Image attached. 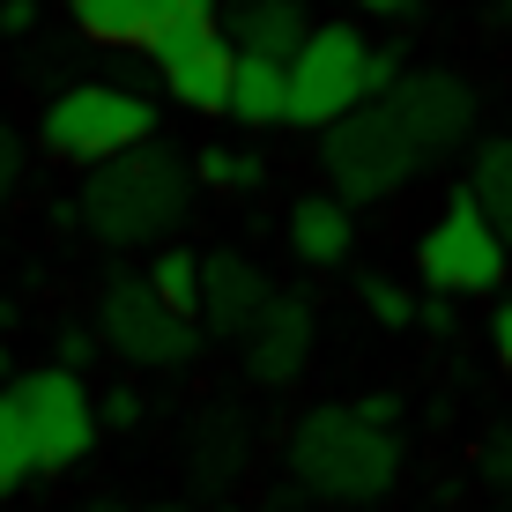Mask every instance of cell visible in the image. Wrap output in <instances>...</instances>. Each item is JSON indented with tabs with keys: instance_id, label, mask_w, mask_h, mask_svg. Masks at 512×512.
Here are the masks:
<instances>
[{
	"instance_id": "cell-1",
	"label": "cell",
	"mask_w": 512,
	"mask_h": 512,
	"mask_svg": "<svg viewBox=\"0 0 512 512\" xmlns=\"http://www.w3.org/2000/svg\"><path fill=\"white\" fill-rule=\"evenodd\" d=\"M193 193H201V179H193V164L179 149H127L112 156V164H90V179L75 186V216L82 231H90L97 245H171L179 238V223L193 216Z\"/></svg>"
},
{
	"instance_id": "cell-2",
	"label": "cell",
	"mask_w": 512,
	"mask_h": 512,
	"mask_svg": "<svg viewBox=\"0 0 512 512\" xmlns=\"http://www.w3.org/2000/svg\"><path fill=\"white\" fill-rule=\"evenodd\" d=\"M290 475L327 505H379L401 475V446L357 401H327V409H305V423L290 431Z\"/></svg>"
},
{
	"instance_id": "cell-3",
	"label": "cell",
	"mask_w": 512,
	"mask_h": 512,
	"mask_svg": "<svg viewBox=\"0 0 512 512\" xmlns=\"http://www.w3.org/2000/svg\"><path fill=\"white\" fill-rule=\"evenodd\" d=\"M320 164H327V186L349 193V208H357V201L401 193L423 164H431V149L409 134V119H401L394 104L372 97V104H357L349 119H334L320 134Z\"/></svg>"
},
{
	"instance_id": "cell-4",
	"label": "cell",
	"mask_w": 512,
	"mask_h": 512,
	"mask_svg": "<svg viewBox=\"0 0 512 512\" xmlns=\"http://www.w3.org/2000/svg\"><path fill=\"white\" fill-rule=\"evenodd\" d=\"M38 141L67 164H112L127 149H149L156 141V104L127 90V82H75L45 104Z\"/></svg>"
},
{
	"instance_id": "cell-5",
	"label": "cell",
	"mask_w": 512,
	"mask_h": 512,
	"mask_svg": "<svg viewBox=\"0 0 512 512\" xmlns=\"http://www.w3.org/2000/svg\"><path fill=\"white\" fill-rule=\"evenodd\" d=\"M357 104H372V45L349 23H312L290 52V127L327 134Z\"/></svg>"
},
{
	"instance_id": "cell-6",
	"label": "cell",
	"mask_w": 512,
	"mask_h": 512,
	"mask_svg": "<svg viewBox=\"0 0 512 512\" xmlns=\"http://www.w3.org/2000/svg\"><path fill=\"white\" fill-rule=\"evenodd\" d=\"M512 245L498 238V223L483 216V201L461 186L446 208L431 216V231L416 238V275L431 282L438 297H475V290H498L505 282Z\"/></svg>"
},
{
	"instance_id": "cell-7",
	"label": "cell",
	"mask_w": 512,
	"mask_h": 512,
	"mask_svg": "<svg viewBox=\"0 0 512 512\" xmlns=\"http://www.w3.org/2000/svg\"><path fill=\"white\" fill-rule=\"evenodd\" d=\"M97 334L134 372H179V364H193V349H201V320L171 312L164 297L149 290V275H119L112 290L97 297Z\"/></svg>"
},
{
	"instance_id": "cell-8",
	"label": "cell",
	"mask_w": 512,
	"mask_h": 512,
	"mask_svg": "<svg viewBox=\"0 0 512 512\" xmlns=\"http://www.w3.org/2000/svg\"><path fill=\"white\" fill-rule=\"evenodd\" d=\"M15 409H23L30 438H38V468H75L82 453L97 446V401L67 364H45V372H23L8 386Z\"/></svg>"
},
{
	"instance_id": "cell-9",
	"label": "cell",
	"mask_w": 512,
	"mask_h": 512,
	"mask_svg": "<svg viewBox=\"0 0 512 512\" xmlns=\"http://www.w3.org/2000/svg\"><path fill=\"white\" fill-rule=\"evenodd\" d=\"M164 90L186 104V112H231V75H238V45L223 38V23L208 30H179V38L149 45Z\"/></svg>"
},
{
	"instance_id": "cell-10",
	"label": "cell",
	"mask_w": 512,
	"mask_h": 512,
	"mask_svg": "<svg viewBox=\"0 0 512 512\" xmlns=\"http://www.w3.org/2000/svg\"><path fill=\"white\" fill-rule=\"evenodd\" d=\"M386 104L409 119V134H416L431 156H438V149H461V141L475 134V90H468L461 75H438V67L401 75L394 90H386Z\"/></svg>"
},
{
	"instance_id": "cell-11",
	"label": "cell",
	"mask_w": 512,
	"mask_h": 512,
	"mask_svg": "<svg viewBox=\"0 0 512 512\" xmlns=\"http://www.w3.org/2000/svg\"><path fill=\"white\" fill-rule=\"evenodd\" d=\"M312 334H320V320H312V297H268L260 305V320L238 334V349H245V372H253L260 386H282V379H297L305 372V357H312Z\"/></svg>"
},
{
	"instance_id": "cell-12",
	"label": "cell",
	"mask_w": 512,
	"mask_h": 512,
	"mask_svg": "<svg viewBox=\"0 0 512 512\" xmlns=\"http://www.w3.org/2000/svg\"><path fill=\"white\" fill-rule=\"evenodd\" d=\"M268 297H275V282L260 275L245 253H231V245L201 253V334L238 342V334L260 320V305H268Z\"/></svg>"
},
{
	"instance_id": "cell-13",
	"label": "cell",
	"mask_w": 512,
	"mask_h": 512,
	"mask_svg": "<svg viewBox=\"0 0 512 512\" xmlns=\"http://www.w3.org/2000/svg\"><path fill=\"white\" fill-rule=\"evenodd\" d=\"M290 253L305 260V268H342V260L357 253V216H349L342 193H305V201L290 208Z\"/></svg>"
},
{
	"instance_id": "cell-14",
	"label": "cell",
	"mask_w": 512,
	"mask_h": 512,
	"mask_svg": "<svg viewBox=\"0 0 512 512\" xmlns=\"http://www.w3.org/2000/svg\"><path fill=\"white\" fill-rule=\"evenodd\" d=\"M305 0H231V38L245 60H290L305 45Z\"/></svg>"
},
{
	"instance_id": "cell-15",
	"label": "cell",
	"mask_w": 512,
	"mask_h": 512,
	"mask_svg": "<svg viewBox=\"0 0 512 512\" xmlns=\"http://www.w3.org/2000/svg\"><path fill=\"white\" fill-rule=\"evenodd\" d=\"M231 119L238 127H290V60H245L238 52Z\"/></svg>"
},
{
	"instance_id": "cell-16",
	"label": "cell",
	"mask_w": 512,
	"mask_h": 512,
	"mask_svg": "<svg viewBox=\"0 0 512 512\" xmlns=\"http://www.w3.org/2000/svg\"><path fill=\"white\" fill-rule=\"evenodd\" d=\"M67 15H75V30L90 45H149V0H67Z\"/></svg>"
},
{
	"instance_id": "cell-17",
	"label": "cell",
	"mask_w": 512,
	"mask_h": 512,
	"mask_svg": "<svg viewBox=\"0 0 512 512\" xmlns=\"http://www.w3.org/2000/svg\"><path fill=\"white\" fill-rule=\"evenodd\" d=\"M468 193L483 201V216L498 223V238L512 245V141H483L468 164Z\"/></svg>"
},
{
	"instance_id": "cell-18",
	"label": "cell",
	"mask_w": 512,
	"mask_h": 512,
	"mask_svg": "<svg viewBox=\"0 0 512 512\" xmlns=\"http://www.w3.org/2000/svg\"><path fill=\"white\" fill-rule=\"evenodd\" d=\"M149 290L164 297L171 312L201 320V253H186V245H164V253L149 260Z\"/></svg>"
},
{
	"instance_id": "cell-19",
	"label": "cell",
	"mask_w": 512,
	"mask_h": 512,
	"mask_svg": "<svg viewBox=\"0 0 512 512\" xmlns=\"http://www.w3.org/2000/svg\"><path fill=\"white\" fill-rule=\"evenodd\" d=\"M30 475H38V438H30L15 394H0V498H8V490H23Z\"/></svg>"
},
{
	"instance_id": "cell-20",
	"label": "cell",
	"mask_w": 512,
	"mask_h": 512,
	"mask_svg": "<svg viewBox=\"0 0 512 512\" xmlns=\"http://www.w3.org/2000/svg\"><path fill=\"white\" fill-rule=\"evenodd\" d=\"M245 461V423L238 416H208L193 438V475H231Z\"/></svg>"
},
{
	"instance_id": "cell-21",
	"label": "cell",
	"mask_w": 512,
	"mask_h": 512,
	"mask_svg": "<svg viewBox=\"0 0 512 512\" xmlns=\"http://www.w3.org/2000/svg\"><path fill=\"white\" fill-rule=\"evenodd\" d=\"M193 179H201L208 193H253L260 186V156H245V149H201V156H193Z\"/></svg>"
},
{
	"instance_id": "cell-22",
	"label": "cell",
	"mask_w": 512,
	"mask_h": 512,
	"mask_svg": "<svg viewBox=\"0 0 512 512\" xmlns=\"http://www.w3.org/2000/svg\"><path fill=\"white\" fill-rule=\"evenodd\" d=\"M223 23V0H149V45L179 38V30H208Z\"/></svg>"
},
{
	"instance_id": "cell-23",
	"label": "cell",
	"mask_w": 512,
	"mask_h": 512,
	"mask_svg": "<svg viewBox=\"0 0 512 512\" xmlns=\"http://www.w3.org/2000/svg\"><path fill=\"white\" fill-rule=\"evenodd\" d=\"M364 305H372L379 327H409L423 305H409V290H394V282H364Z\"/></svg>"
},
{
	"instance_id": "cell-24",
	"label": "cell",
	"mask_w": 512,
	"mask_h": 512,
	"mask_svg": "<svg viewBox=\"0 0 512 512\" xmlns=\"http://www.w3.org/2000/svg\"><path fill=\"white\" fill-rule=\"evenodd\" d=\"M15 186H23V141H15V127L0 119V208H8Z\"/></svg>"
},
{
	"instance_id": "cell-25",
	"label": "cell",
	"mask_w": 512,
	"mask_h": 512,
	"mask_svg": "<svg viewBox=\"0 0 512 512\" xmlns=\"http://www.w3.org/2000/svg\"><path fill=\"white\" fill-rule=\"evenodd\" d=\"M490 349H498V364L512 372V297H505L498 312H490Z\"/></svg>"
},
{
	"instance_id": "cell-26",
	"label": "cell",
	"mask_w": 512,
	"mask_h": 512,
	"mask_svg": "<svg viewBox=\"0 0 512 512\" xmlns=\"http://www.w3.org/2000/svg\"><path fill=\"white\" fill-rule=\"evenodd\" d=\"M490 483H498V490H512V431H498V438H490Z\"/></svg>"
},
{
	"instance_id": "cell-27",
	"label": "cell",
	"mask_w": 512,
	"mask_h": 512,
	"mask_svg": "<svg viewBox=\"0 0 512 512\" xmlns=\"http://www.w3.org/2000/svg\"><path fill=\"white\" fill-rule=\"evenodd\" d=\"M357 409H364V416H372V423H386V431H394V416H401V409H394V401H386V394H364V401H357Z\"/></svg>"
},
{
	"instance_id": "cell-28",
	"label": "cell",
	"mask_w": 512,
	"mask_h": 512,
	"mask_svg": "<svg viewBox=\"0 0 512 512\" xmlns=\"http://www.w3.org/2000/svg\"><path fill=\"white\" fill-rule=\"evenodd\" d=\"M97 416H112V423H134V416H141V401H134V394H112Z\"/></svg>"
},
{
	"instance_id": "cell-29",
	"label": "cell",
	"mask_w": 512,
	"mask_h": 512,
	"mask_svg": "<svg viewBox=\"0 0 512 512\" xmlns=\"http://www.w3.org/2000/svg\"><path fill=\"white\" fill-rule=\"evenodd\" d=\"M372 15H401V8H416V0H364Z\"/></svg>"
},
{
	"instance_id": "cell-30",
	"label": "cell",
	"mask_w": 512,
	"mask_h": 512,
	"mask_svg": "<svg viewBox=\"0 0 512 512\" xmlns=\"http://www.w3.org/2000/svg\"><path fill=\"white\" fill-rule=\"evenodd\" d=\"M67 512H119L112 498H90V505H67Z\"/></svg>"
},
{
	"instance_id": "cell-31",
	"label": "cell",
	"mask_w": 512,
	"mask_h": 512,
	"mask_svg": "<svg viewBox=\"0 0 512 512\" xmlns=\"http://www.w3.org/2000/svg\"><path fill=\"white\" fill-rule=\"evenodd\" d=\"M156 512H186V505H156Z\"/></svg>"
},
{
	"instance_id": "cell-32",
	"label": "cell",
	"mask_w": 512,
	"mask_h": 512,
	"mask_svg": "<svg viewBox=\"0 0 512 512\" xmlns=\"http://www.w3.org/2000/svg\"><path fill=\"white\" fill-rule=\"evenodd\" d=\"M505 8H512V0H505Z\"/></svg>"
}]
</instances>
